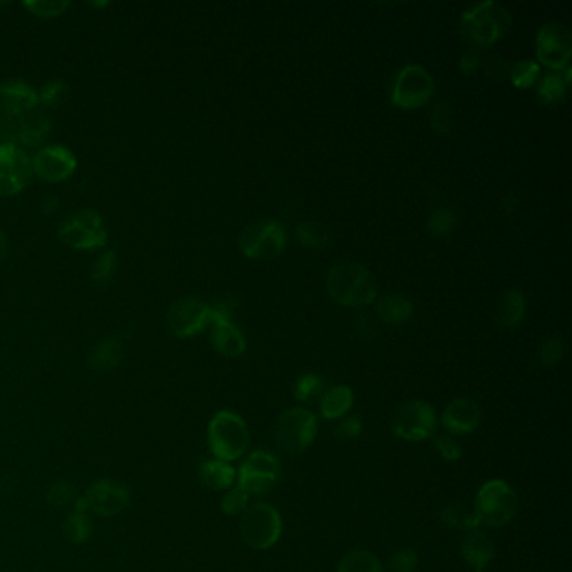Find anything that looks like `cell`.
<instances>
[{
  "mask_svg": "<svg viewBox=\"0 0 572 572\" xmlns=\"http://www.w3.org/2000/svg\"><path fill=\"white\" fill-rule=\"evenodd\" d=\"M58 237L74 250H96L106 245L108 231L96 210L81 208L62 222Z\"/></svg>",
  "mask_w": 572,
  "mask_h": 572,
  "instance_id": "obj_7",
  "label": "cell"
},
{
  "mask_svg": "<svg viewBox=\"0 0 572 572\" xmlns=\"http://www.w3.org/2000/svg\"><path fill=\"white\" fill-rule=\"evenodd\" d=\"M377 311L379 317L388 324H402L413 316L414 305L403 294H386L379 297Z\"/></svg>",
  "mask_w": 572,
  "mask_h": 572,
  "instance_id": "obj_25",
  "label": "cell"
},
{
  "mask_svg": "<svg viewBox=\"0 0 572 572\" xmlns=\"http://www.w3.org/2000/svg\"><path fill=\"white\" fill-rule=\"evenodd\" d=\"M439 426L435 408L422 400L402 403L391 418V430L398 439L423 441L435 437Z\"/></svg>",
  "mask_w": 572,
  "mask_h": 572,
  "instance_id": "obj_8",
  "label": "cell"
},
{
  "mask_svg": "<svg viewBox=\"0 0 572 572\" xmlns=\"http://www.w3.org/2000/svg\"><path fill=\"white\" fill-rule=\"evenodd\" d=\"M460 554L474 572H486L488 564L495 558V540L480 527L472 529L462 539Z\"/></svg>",
  "mask_w": 572,
  "mask_h": 572,
  "instance_id": "obj_18",
  "label": "cell"
},
{
  "mask_svg": "<svg viewBox=\"0 0 572 572\" xmlns=\"http://www.w3.org/2000/svg\"><path fill=\"white\" fill-rule=\"evenodd\" d=\"M64 536L74 544H83L93 532V522L86 512L74 511L64 521Z\"/></svg>",
  "mask_w": 572,
  "mask_h": 572,
  "instance_id": "obj_29",
  "label": "cell"
},
{
  "mask_svg": "<svg viewBox=\"0 0 572 572\" xmlns=\"http://www.w3.org/2000/svg\"><path fill=\"white\" fill-rule=\"evenodd\" d=\"M354 393L350 386L338 385L321 395L319 413L324 420H341L353 408Z\"/></svg>",
  "mask_w": 572,
  "mask_h": 572,
  "instance_id": "obj_22",
  "label": "cell"
},
{
  "mask_svg": "<svg viewBox=\"0 0 572 572\" xmlns=\"http://www.w3.org/2000/svg\"><path fill=\"white\" fill-rule=\"evenodd\" d=\"M566 95V81L559 74H546L537 89V98L542 104H554Z\"/></svg>",
  "mask_w": 572,
  "mask_h": 572,
  "instance_id": "obj_33",
  "label": "cell"
},
{
  "mask_svg": "<svg viewBox=\"0 0 572 572\" xmlns=\"http://www.w3.org/2000/svg\"><path fill=\"white\" fill-rule=\"evenodd\" d=\"M455 124V114L451 110L450 103L439 101L431 111V126L440 134H449Z\"/></svg>",
  "mask_w": 572,
  "mask_h": 572,
  "instance_id": "obj_39",
  "label": "cell"
},
{
  "mask_svg": "<svg viewBox=\"0 0 572 572\" xmlns=\"http://www.w3.org/2000/svg\"><path fill=\"white\" fill-rule=\"evenodd\" d=\"M440 519L447 527H453L459 531H472L478 529L480 522L475 515L474 509L465 507L462 502H450L440 511Z\"/></svg>",
  "mask_w": 572,
  "mask_h": 572,
  "instance_id": "obj_27",
  "label": "cell"
},
{
  "mask_svg": "<svg viewBox=\"0 0 572 572\" xmlns=\"http://www.w3.org/2000/svg\"><path fill=\"white\" fill-rule=\"evenodd\" d=\"M472 509L480 525L499 529L515 519L519 512V495L511 484L494 478L477 492Z\"/></svg>",
  "mask_w": 572,
  "mask_h": 572,
  "instance_id": "obj_3",
  "label": "cell"
},
{
  "mask_svg": "<svg viewBox=\"0 0 572 572\" xmlns=\"http://www.w3.org/2000/svg\"><path fill=\"white\" fill-rule=\"evenodd\" d=\"M167 322L175 338H192L210 326V305L196 297H182L171 304Z\"/></svg>",
  "mask_w": 572,
  "mask_h": 572,
  "instance_id": "obj_14",
  "label": "cell"
},
{
  "mask_svg": "<svg viewBox=\"0 0 572 572\" xmlns=\"http://www.w3.org/2000/svg\"><path fill=\"white\" fill-rule=\"evenodd\" d=\"M540 74V68L532 59H522L513 64L511 69L512 83L517 87H531L537 81Z\"/></svg>",
  "mask_w": 572,
  "mask_h": 572,
  "instance_id": "obj_37",
  "label": "cell"
},
{
  "mask_svg": "<svg viewBox=\"0 0 572 572\" xmlns=\"http://www.w3.org/2000/svg\"><path fill=\"white\" fill-rule=\"evenodd\" d=\"M566 356V342L559 336H554L544 342L539 350V361L544 366H556Z\"/></svg>",
  "mask_w": 572,
  "mask_h": 572,
  "instance_id": "obj_40",
  "label": "cell"
},
{
  "mask_svg": "<svg viewBox=\"0 0 572 572\" xmlns=\"http://www.w3.org/2000/svg\"><path fill=\"white\" fill-rule=\"evenodd\" d=\"M239 245L250 259H276L286 247V229L277 220H260L245 227L239 237Z\"/></svg>",
  "mask_w": 572,
  "mask_h": 572,
  "instance_id": "obj_10",
  "label": "cell"
},
{
  "mask_svg": "<svg viewBox=\"0 0 572 572\" xmlns=\"http://www.w3.org/2000/svg\"><path fill=\"white\" fill-rule=\"evenodd\" d=\"M433 443H435L437 451L441 455V459L447 462H459L463 457L462 447L453 435H449V433L435 435Z\"/></svg>",
  "mask_w": 572,
  "mask_h": 572,
  "instance_id": "obj_41",
  "label": "cell"
},
{
  "mask_svg": "<svg viewBox=\"0 0 572 572\" xmlns=\"http://www.w3.org/2000/svg\"><path fill=\"white\" fill-rule=\"evenodd\" d=\"M249 500H250L249 494H245L239 486H233L229 490H225L223 497L220 500V509L227 515H242L245 509L250 505Z\"/></svg>",
  "mask_w": 572,
  "mask_h": 572,
  "instance_id": "obj_36",
  "label": "cell"
},
{
  "mask_svg": "<svg viewBox=\"0 0 572 572\" xmlns=\"http://www.w3.org/2000/svg\"><path fill=\"white\" fill-rule=\"evenodd\" d=\"M356 329H358L359 336L365 340H375V336H377V322L373 321V317L368 316L365 313H361L356 319Z\"/></svg>",
  "mask_w": 572,
  "mask_h": 572,
  "instance_id": "obj_45",
  "label": "cell"
},
{
  "mask_svg": "<svg viewBox=\"0 0 572 572\" xmlns=\"http://www.w3.org/2000/svg\"><path fill=\"white\" fill-rule=\"evenodd\" d=\"M32 177V161L24 148L0 143V196L19 195Z\"/></svg>",
  "mask_w": 572,
  "mask_h": 572,
  "instance_id": "obj_12",
  "label": "cell"
},
{
  "mask_svg": "<svg viewBox=\"0 0 572 572\" xmlns=\"http://www.w3.org/2000/svg\"><path fill=\"white\" fill-rule=\"evenodd\" d=\"M39 106L36 87L23 79H9L0 83V110L23 116Z\"/></svg>",
  "mask_w": 572,
  "mask_h": 572,
  "instance_id": "obj_19",
  "label": "cell"
},
{
  "mask_svg": "<svg viewBox=\"0 0 572 572\" xmlns=\"http://www.w3.org/2000/svg\"><path fill=\"white\" fill-rule=\"evenodd\" d=\"M37 95L39 104H44L48 108H58L69 98V85L62 79H50L37 91Z\"/></svg>",
  "mask_w": 572,
  "mask_h": 572,
  "instance_id": "obj_32",
  "label": "cell"
},
{
  "mask_svg": "<svg viewBox=\"0 0 572 572\" xmlns=\"http://www.w3.org/2000/svg\"><path fill=\"white\" fill-rule=\"evenodd\" d=\"M363 433V422L358 416H344L334 428V435L340 440L358 439Z\"/></svg>",
  "mask_w": 572,
  "mask_h": 572,
  "instance_id": "obj_44",
  "label": "cell"
},
{
  "mask_svg": "<svg viewBox=\"0 0 572 572\" xmlns=\"http://www.w3.org/2000/svg\"><path fill=\"white\" fill-rule=\"evenodd\" d=\"M106 5H110V4H108V2H103V4H98V2H95V4H93V7H106Z\"/></svg>",
  "mask_w": 572,
  "mask_h": 572,
  "instance_id": "obj_48",
  "label": "cell"
},
{
  "mask_svg": "<svg viewBox=\"0 0 572 572\" xmlns=\"http://www.w3.org/2000/svg\"><path fill=\"white\" fill-rule=\"evenodd\" d=\"M326 291L338 304H369L377 297V282L371 272L358 262H340L329 268L326 276Z\"/></svg>",
  "mask_w": 572,
  "mask_h": 572,
  "instance_id": "obj_1",
  "label": "cell"
},
{
  "mask_svg": "<svg viewBox=\"0 0 572 572\" xmlns=\"http://www.w3.org/2000/svg\"><path fill=\"white\" fill-rule=\"evenodd\" d=\"M435 91L433 77L420 64H408L396 76L391 99L402 108H418L431 98Z\"/></svg>",
  "mask_w": 572,
  "mask_h": 572,
  "instance_id": "obj_13",
  "label": "cell"
},
{
  "mask_svg": "<svg viewBox=\"0 0 572 572\" xmlns=\"http://www.w3.org/2000/svg\"><path fill=\"white\" fill-rule=\"evenodd\" d=\"M130 504V492L120 482L103 478L93 484L83 497L74 502V511L95 512L101 517H114Z\"/></svg>",
  "mask_w": 572,
  "mask_h": 572,
  "instance_id": "obj_11",
  "label": "cell"
},
{
  "mask_svg": "<svg viewBox=\"0 0 572 572\" xmlns=\"http://www.w3.org/2000/svg\"><path fill=\"white\" fill-rule=\"evenodd\" d=\"M336 572H385V569L373 552L354 549L340 560Z\"/></svg>",
  "mask_w": 572,
  "mask_h": 572,
  "instance_id": "obj_28",
  "label": "cell"
},
{
  "mask_svg": "<svg viewBox=\"0 0 572 572\" xmlns=\"http://www.w3.org/2000/svg\"><path fill=\"white\" fill-rule=\"evenodd\" d=\"M31 161H32V173L44 182H66L77 170L76 155L64 145H48V147L39 148Z\"/></svg>",
  "mask_w": 572,
  "mask_h": 572,
  "instance_id": "obj_16",
  "label": "cell"
},
{
  "mask_svg": "<svg viewBox=\"0 0 572 572\" xmlns=\"http://www.w3.org/2000/svg\"><path fill=\"white\" fill-rule=\"evenodd\" d=\"M420 558L412 549H402L395 554H391L388 560V569L391 572H414L418 567Z\"/></svg>",
  "mask_w": 572,
  "mask_h": 572,
  "instance_id": "obj_42",
  "label": "cell"
},
{
  "mask_svg": "<svg viewBox=\"0 0 572 572\" xmlns=\"http://www.w3.org/2000/svg\"><path fill=\"white\" fill-rule=\"evenodd\" d=\"M68 0H27L24 7L36 17L41 19H54L59 17L69 9Z\"/></svg>",
  "mask_w": 572,
  "mask_h": 572,
  "instance_id": "obj_34",
  "label": "cell"
},
{
  "mask_svg": "<svg viewBox=\"0 0 572 572\" xmlns=\"http://www.w3.org/2000/svg\"><path fill=\"white\" fill-rule=\"evenodd\" d=\"M118 270V257L114 250H104L101 256L93 262L91 268V279L98 286H108L114 279V274Z\"/></svg>",
  "mask_w": 572,
  "mask_h": 572,
  "instance_id": "obj_30",
  "label": "cell"
},
{
  "mask_svg": "<svg viewBox=\"0 0 572 572\" xmlns=\"http://www.w3.org/2000/svg\"><path fill=\"white\" fill-rule=\"evenodd\" d=\"M124 346L118 338H108L95 346L89 356V363L99 371H108L122 363Z\"/></svg>",
  "mask_w": 572,
  "mask_h": 572,
  "instance_id": "obj_26",
  "label": "cell"
},
{
  "mask_svg": "<svg viewBox=\"0 0 572 572\" xmlns=\"http://www.w3.org/2000/svg\"><path fill=\"white\" fill-rule=\"evenodd\" d=\"M207 439L213 459L232 463L242 459L249 450L250 430L242 416L222 410L210 420Z\"/></svg>",
  "mask_w": 572,
  "mask_h": 572,
  "instance_id": "obj_2",
  "label": "cell"
},
{
  "mask_svg": "<svg viewBox=\"0 0 572 572\" xmlns=\"http://www.w3.org/2000/svg\"><path fill=\"white\" fill-rule=\"evenodd\" d=\"M455 227V213L449 208L435 210L426 222V231L435 237L447 235Z\"/></svg>",
  "mask_w": 572,
  "mask_h": 572,
  "instance_id": "obj_38",
  "label": "cell"
},
{
  "mask_svg": "<svg viewBox=\"0 0 572 572\" xmlns=\"http://www.w3.org/2000/svg\"><path fill=\"white\" fill-rule=\"evenodd\" d=\"M7 250H9V242H7L5 233L0 229V264H2L4 259L7 257Z\"/></svg>",
  "mask_w": 572,
  "mask_h": 572,
  "instance_id": "obj_47",
  "label": "cell"
},
{
  "mask_svg": "<svg viewBox=\"0 0 572 572\" xmlns=\"http://www.w3.org/2000/svg\"><path fill=\"white\" fill-rule=\"evenodd\" d=\"M48 500H50V504L56 505V507H66V505L76 502V490L68 482L54 484L50 488V492H48Z\"/></svg>",
  "mask_w": 572,
  "mask_h": 572,
  "instance_id": "obj_43",
  "label": "cell"
},
{
  "mask_svg": "<svg viewBox=\"0 0 572 572\" xmlns=\"http://www.w3.org/2000/svg\"><path fill=\"white\" fill-rule=\"evenodd\" d=\"M317 428L316 414L301 406H294L277 416L274 423V441L284 453L297 455L313 445Z\"/></svg>",
  "mask_w": 572,
  "mask_h": 572,
  "instance_id": "obj_5",
  "label": "cell"
},
{
  "mask_svg": "<svg viewBox=\"0 0 572 572\" xmlns=\"http://www.w3.org/2000/svg\"><path fill=\"white\" fill-rule=\"evenodd\" d=\"M525 314V297L521 291H505L495 305V322L500 328H515Z\"/></svg>",
  "mask_w": 572,
  "mask_h": 572,
  "instance_id": "obj_24",
  "label": "cell"
},
{
  "mask_svg": "<svg viewBox=\"0 0 572 572\" xmlns=\"http://www.w3.org/2000/svg\"><path fill=\"white\" fill-rule=\"evenodd\" d=\"M297 237L305 247H324L331 242V229L321 222H304L297 227Z\"/></svg>",
  "mask_w": 572,
  "mask_h": 572,
  "instance_id": "obj_31",
  "label": "cell"
},
{
  "mask_svg": "<svg viewBox=\"0 0 572 572\" xmlns=\"http://www.w3.org/2000/svg\"><path fill=\"white\" fill-rule=\"evenodd\" d=\"M239 531L249 548L266 550L279 542L282 517L274 505L257 502L245 509L241 517Z\"/></svg>",
  "mask_w": 572,
  "mask_h": 572,
  "instance_id": "obj_6",
  "label": "cell"
},
{
  "mask_svg": "<svg viewBox=\"0 0 572 572\" xmlns=\"http://www.w3.org/2000/svg\"><path fill=\"white\" fill-rule=\"evenodd\" d=\"M279 459L268 451H252L237 470V486L245 494L262 495L277 486L279 482Z\"/></svg>",
  "mask_w": 572,
  "mask_h": 572,
  "instance_id": "obj_9",
  "label": "cell"
},
{
  "mask_svg": "<svg viewBox=\"0 0 572 572\" xmlns=\"http://www.w3.org/2000/svg\"><path fill=\"white\" fill-rule=\"evenodd\" d=\"M322 393H324V381L314 373H307L304 377H299L294 386V396L299 402H309L316 396H321Z\"/></svg>",
  "mask_w": 572,
  "mask_h": 572,
  "instance_id": "obj_35",
  "label": "cell"
},
{
  "mask_svg": "<svg viewBox=\"0 0 572 572\" xmlns=\"http://www.w3.org/2000/svg\"><path fill=\"white\" fill-rule=\"evenodd\" d=\"M478 64H480V56H478V52H477V50H468V52H465L462 56L460 69H462L463 74H472L477 71Z\"/></svg>",
  "mask_w": 572,
  "mask_h": 572,
  "instance_id": "obj_46",
  "label": "cell"
},
{
  "mask_svg": "<svg viewBox=\"0 0 572 572\" xmlns=\"http://www.w3.org/2000/svg\"><path fill=\"white\" fill-rule=\"evenodd\" d=\"M460 25L467 41L486 48L511 29L512 17L502 4L487 0L465 11Z\"/></svg>",
  "mask_w": 572,
  "mask_h": 572,
  "instance_id": "obj_4",
  "label": "cell"
},
{
  "mask_svg": "<svg viewBox=\"0 0 572 572\" xmlns=\"http://www.w3.org/2000/svg\"><path fill=\"white\" fill-rule=\"evenodd\" d=\"M441 423L449 435H468L482 423V408L470 398H457L445 408Z\"/></svg>",
  "mask_w": 572,
  "mask_h": 572,
  "instance_id": "obj_17",
  "label": "cell"
},
{
  "mask_svg": "<svg viewBox=\"0 0 572 572\" xmlns=\"http://www.w3.org/2000/svg\"><path fill=\"white\" fill-rule=\"evenodd\" d=\"M200 478L210 490H229L237 484V468L223 460H205L200 465Z\"/></svg>",
  "mask_w": 572,
  "mask_h": 572,
  "instance_id": "obj_23",
  "label": "cell"
},
{
  "mask_svg": "<svg viewBox=\"0 0 572 572\" xmlns=\"http://www.w3.org/2000/svg\"><path fill=\"white\" fill-rule=\"evenodd\" d=\"M210 326V341L220 356L233 359L244 354V334L232 321H213Z\"/></svg>",
  "mask_w": 572,
  "mask_h": 572,
  "instance_id": "obj_21",
  "label": "cell"
},
{
  "mask_svg": "<svg viewBox=\"0 0 572 572\" xmlns=\"http://www.w3.org/2000/svg\"><path fill=\"white\" fill-rule=\"evenodd\" d=\"M537 58L552 69L567 66L572 54V34L567 25L548 23L537 32Z\"/></svg>",
  "mask_w": 572,
  "mask_h": 572,
  "instance_id": "obj_15",
  "label": "cell"
},
{
  "mask_svg": "<svg viewBox=\"0 0 572 572\" xmlns=\"http://www.w3.org/2000/svg\"><path fill=\"white\" fill-rule=\"evenodd\" d=\"M52 130L50 114L46 111H29L19 120V132L15 145L25 148H42Z\"/></svg>",
  "mask_w": 572,
  "mask_h": 572,
  "instance_id": "obj_20",
  "label": "cell"
}]
</instances>
